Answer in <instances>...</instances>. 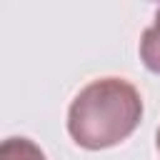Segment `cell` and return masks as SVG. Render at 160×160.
Masks as SVG:
<instances>
[{"instance_id":"cell-3","label":"cell","mask_w":160,"mask_h":160,"mask_svg":"<svg viewBox=\"0 0 160 160\" xmlns=\"http://www.w3.org/2000/svg\"><path fill=\"white\" fill-rule=\"evenodd\" d=\"M0 160H45V152L28 138H8L0 148Z\"/></svg>"},{"instance_id":"cell-2","label":"cell","mask_w":160,"mask_h":160,"mask_svg":"<svg viewBox=\"0 0 160 160\" xmlns=\"http://www.w3.org/2000/svg\"><path fill=\"white\" fill-rule=\"evenodd\" d=\"M140 60L150 72L160 75V8L155 12L152 25L140 38Z\"/></svg>"},{"instance_id":"cell-1","label":"cell","mask_w":160,"mask_h":160,"mask_svg":"<svg viewBox=\"0 0 160 160\" xmlns=\"http://www.w3.org/2000/svg\"><path fill=\"white\" fill-rule=\"evenodd\" d=\"M142 120V98L122 78L88 82L68 110V132L85 150H105L128 140Z\"/></svg>"},{"instance_id":"cell-4","label":"cell","mask_w":160,"mask_h":160,"mask_svg":"<svg viewBox=\"0 0 160 160\" xmlns=\"http://www.w3.org/2000/svg\"><path fill=\"white\" fill-rule=\"evenodd\" d=\"M158 152H160V128H158Z\"/></svg>"}]
</instances>
